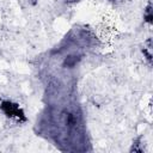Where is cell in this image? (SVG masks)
Here are the masks:
<instances>
[{
	"label": "cell",
	"mask_w": 153,
	"mask_h": 153,
	"mask_svg": "<svg viewBox=\"0 0 153 153\" xmlns=\"http://www.w3.org/2000/svg\"><path fill=\"white\" fill-rule=\"evenodd\" d=\"M76 1H79V0H67V2H76Z\"/></svg>",
	"instance_id": "obj_4"
},
{
	"label": "cell",
	"mask_w": 153,
	"mask_h": 153,
	"mask_svg": "<svg viewBox=\"0 0 153 153\" xmlns=\"http://www.w3.org/2000/svg\"><path fill=\"white\" fill-rule=\"evenodd\" d=\"M79 60H80V57L76 56V55L68 56V57L63 61V66H66V67H74V66L79 62Z\"/></svg>",
	"instance_id": "obj_2"
},
{
	"label": "cell",
	"mask_w": 153,
	"mask_h": 153,
	"mask_svg": "<svg viewBox=\"0 0 153 153\" xmlns=\"http://www.w3.org/2000/svg\"><path fill=\"white\" fill-rule=\"evenodd\" d=\"M145 20L147 23H152V10H151V5H148L146 13H145Z\"/></svg>",
	"instance_id": "obj_3"
},
{
	"label": "cell",
	"mask_w": 153,
	"mask_h": 153,
	"mask_svg": "<svg viewBox=\"0 0 153 153\" xmlns=\"http://www.w3.org/2000/svg\"><path fill=\"white\" fill-rule=\"evenodd\" d=\"M0 109L2 110V112L10 117V118H14L17 121H25V115H24V111L19 108L18 104L11 102V100H4L1 102L0 104Z\"/></svg>",
	"instance_id": "obj_1"
}]
</instances>
